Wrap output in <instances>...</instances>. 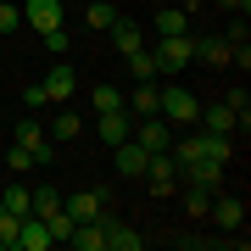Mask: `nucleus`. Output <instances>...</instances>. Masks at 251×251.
Instances as JSON below:
<instances>
[{
    "instance_id": "19",
    "label": "nucleus",
    "mask_w": 251,
    "mask_h": 251,
    "mask_svg": "<svg viewBox=\"0 0 251 251\" xmlns=\"http://www.w3.org/2000/svg\"><path fill=\"white\" fill-rule=\"evenodd\" d=\"M201 128H212V134H234V128H240V117L229 112V100L224 106H201V117H196Z\"/></svg>"
},
{
    "instance_id": "23",
    "label": "nucleus",
    "mask_w": 251,
    "mask_h": 251,
    "mask_svg": "<svg viewBox=\"0 0 251 251\" xmlns=\"http://www.w3.org/2000/svg\"><path fill=\"white\" fill-rule=\"evenodd\" d=\"M45 134H50L56 145H67V140H78V134H84V117H78V112H67V106H62V112H56V123L45 128Z\"/></svg>"
},
{
    "instance_id": "3",
    "label": "nucleus",
    "mask_w": 251,
    "mask_h": 251,
    "mask_svg": "<svg viewBox=\"0 0 251 251\" xmlns=\"http://www.w3.org/2000/svg\"><path fill=\"white\" fill-rule=\"evenodd\" d=\"M145 184H151V196H173L179 190V162H173L168 151H151L145 156V173H140Z\"/></svg>"
},
{
    "instance_id": "32",
    "label": "nucleus",
    "mask_w": 251,
    "mask_h": 251,
    "mask_svg": "<svg viewBox=\"0 0 251 251\" xmlns=\"http://www.w3.org/2000/svg\"><path fill=\"white\" fill-rule=\"evenodd\" d=\"M39 39H45L50 56H67V28H50V34H39Z\"/></svg>"
},
{
    "instance_id": "10",
    "label": "nucleus",
    "mask_w": 251,
    "mask_h": 251,
    "mask_svg": "<svg viewBox=\"0 0 251 251\" xmlns=\"http://www.w3.org/2000/svg\"><path fill=\"white\" fill-rule=\"evenodd\" d=\"M206 218H212L218 229L234 234V229L246 224V201H240V196H218V190H212V212H206Z\"/></svg>"
},
{
    "instance_id": "18",
    "label": "nucleus",
    "mask_w": 251,
    "mask_h": 251,
    "mask_svg": "<svg viewBox=\"0 0 251 251\" xmlns=\"http://www.w3.org/2000/svg\"><path fill=\"white\" fill-rule=\"evenodd\" d=\"M196 56H201L206 67H229L234 62V45H229L224 34H212V39H196Z\"/></svg>"
},
{
    "instance_id": "11",
    "label": "nucleus",
    "mask_w": 251,
    "mask_h": 251,
    "mask_svg": "<svg viewBox=\"0 0 251 251\" xmlns=\"http://www.w3.org/2000/svg\"><path fill=\"white\" fill-rule=\"evenodd\" d=\"M100 234H106L112 251H140V246H145V234H140L134 224H123V218H100Z\"/></svg>"
},
{
    "instance_id": "14",
    "label": "nucleus",
    "mask_w": 251,
    "mask_h": 251,
    "mask_svg": "<svg viewBox=\"0 0 251 251\" xmlns=\"http://www.w3.org/2000/svg\"><path fill=\"white\" fill-rule=\"evenodd\" d=\"M224 168H229V162H212V156H196V162H190V168L179 173V179H184V184H201V190H218V184H224Z\"/></svg>"
},
{
    "instance_id": "5",
    "label": "nucleus",
    "mask_w": 251,
    "mask_h": 251,
    "mask_svg": "<svg viewBox=\"0 0 251 251\" xmlns=\"http://www.w3.org/2000/svg\"><path fill=\"white\" fill-rule=\"evenodd\" d=\"M67 218L73 224H90V218H106V190H73V196H62Z\"/></svg>"
},
{
    "instance_id": "6",
    "label": "nucleus",
    "mask_w": 251,
    "mask_h": 251,
    "mask_svg": "<svg viewBox=\"0 0 251 251\" xmlns=\"http://www.w3.org/2000/svg\"><path fill=\"white\" fill-rule=\"evenodd\" d=\"M11 140H17V145H28V151H34V162H50V156H56L50 134H45V128L34 123V117H17V128H11Z\"/></svg>"
},
{
    "instance_id": "33",
    "label": "nucleus",
    "mask_w": 251,
    "mask_h": 251,
    "mask_svg": "<svg viewBox=\"0 0 251 251\" xmlns=\"http://www.w3.org/2000/svg\"><path fill=\"white\" fill-rule=\"evenodd\" d=\"M17 17H23V11L11 6V0H0V34H11V28H17Z\"/></svg>"
},
{
    "instance_id": "20",
    "label": "nucleus",
    "mask_w": 251,
    "mask_h": 251,
    "mask_svg": "<svg viewBox=\"0 0 251 251\" xmlns=\"http://www.w3.org/2000/svg\"><path fill=\"white\" fill-rule=\"evenodd\" d=\"M67 246H78V251H106V234H100V218H90V224H73Z\"/></svg>"
},
{
    "instance_id": "31",
    "label": "nucleus",
    "mask_w": 251,
    "mask_h": 251,
    "mask_svg": "<svg viewBox=\"0 0 251 251\" xmlns=\"http://www.w3.org/2000/svg\"><path fill=\"white\" fill-rule=\"evenodd\" d=\"M23 106H28V112H39V106H50V95H45V84H28V90H23Z\"/></svg>"
},
{
    "instance_id": "16",
    "label": "nucleus",
    "mask_w": 251,
    "mask_h": 251,
    "mask_svg": "<svg viewBox=\"0 0 251 251\" xmlns=\"http://www.w3.org/2000/svg\"><path fill=\"white\" fill-rule=\"evenodd\" d=\"M112 151H117V173H123V179H140L145 173V156L151 151H145L140 140H123V145H112Z\"/></svg>"
},
{
    "instance_id": "29",
    "label": "nucleus",
    "mask_w": 251,
    "mask_h": 251,
    "mask_svg": "<svg viewBox=\"0 0 251 251\" xmlns=\"http://www.w3.org/2000/svg\"><path fill=\"white\" fill-rule=\"evenodd\" d=\"M128 67H134V78H156V56H151V45H140L134 56H128Z\"/></svg>"
},
{
    "instance_id": "24",
    "label": "nucleus",
    "mask_w": 251,
    "mask_h": 251,
    "mask_svg": "<svg viewBox=\"0 0 251 251\" xmlns=\"http://www.w3.org/2000/svg\"><path fill=\"white\" fill-rule=\"evenodd\" d=\"M184 212H190V224H201V218L212 212V190H201V184H184Z\"/></svg>"
},
{
    "instance_id": "12",
    "label": "nucleus",
    "mask_w": 251,
    "mask_h": 251,
    "mask_svg": "<svg viewBox=\"0 0 251 251\" xmlns=\"http://www.w3.org/2000/svg\"><path fill=\"white\" fill-rule=\"evenodd\" d=\"M56 240H50V229H45V218H17V251H50Z\"/></svg>"
},
{
    "instance_id": "7",
    "label": "nucleus",
    "mask_w": 251,
    "mask_h": 251,
    "mask_svg": "<svg viewBox=\"0 0 251 251\" xmlns=\"http://www.w3.org/2000/svg\"><path fill=\"white\" fill-rule=\"evenodd\" d=\"M95 134H100V145H123L134 134V117L128 112H95Z\"/></svg>"
},
{
    "instance_id": "2",
    "label": "nucleus",
    "mask_w": 251,
    "mask_h": 251,
    "mask_svg": "<svg viewBox=\"0 0 251 251\" xmlns=\"http://www.w3.org/2000/svg\"><path fill=\"white\" fill-rule=\"evenodd\" d=\"M162 117H168L173 128H196V117H201V100L190 95V90H179V84H168L162 90V106H156Z\"/></svg>"
},
{
    "instance_id": "21",
    "label": "nucleus",
    "mask_w": 251,
    "mask_h": 251,
    "mask_svg": "<svg viewBox=\"0 0 251 251\" xmlns=\"http://www.w3.org/2000/svg\"><path fill=\"white\" fill-rule=\"evenodd\" d=\"M196 140H201V156H212V162H229V156H234V134H212V128H196Z\"/></svg>"
},
{
    "instance_id": "9",
    "label": "nucleus",
    "mask_w": 251,
    "mask_h": 251,
    "mask_svg": "<svg viewBox=\"0 0 251 251\" xmlns=\"http://www.w3.org/2000/svg\"><path fill=\"white\" fill-rule=\"evenodd\" d=\"M39 84H45V95L56 100V106H62V100H73V95H78V73H73L67 62H56L50 73H45V78H39Z\"/></svg>"
},
{
    "instance_id": "4",
    "label": "nucleus",
    "mask_w": 251,
    "mask_h": 251,
    "mask_svg": "<svg viewBox=\"0 0 251 251\" xmlns=\"http://www.w3.org/2000/svg\"><path fill=\"white\" fill-rule=\"evenodd\" d=\"M173 134H179V128H173L162 112H151V117H134V134H128V140H140L145 151H168Z\"/></svg>"
},
{
    "instance_id": "13",
    "label": "nucleus",
    "mask_w": 251,
    "mask_h": 251,
    "mask_svg": "<svg viewBox=\"0 0 251 251\" xmlns=\"http://www.w3.org/2000/svg\"><path fill=\"white\" fill-rule=\"evenodd\" d=\"M156 106H162V84H156V78H140V90L123 95V112H128V117H151Z\"/></svg>"
},
{
    "instance_id": "22",
    "label": "nucleus",
    "mask_w": 251,
    "mask_h": 251,
    "mask_svg": "<svg viewBox=\"0 0 251 251\" xmlns=\"http://www.w3.org/2000/svg\"><path fill=\"white\" fill-rule=\"evenodd\" d=\"M0 212H11V218H28V212H34V190H23V184H6V190H0Z\"/></svg>"
},
{
    "instance_id": "17",
    "label": "nucleus",
    "mask_w": 251,
    "mask_h": 251,
    "mask_svg": "<svg viewBox=\"0 0 251 251\" xmlns=\"http://www.w3.org/2000/svg\"><path fill=\"white\" fill-rule=\"evenodd\" d=\"M151 34H156V39H168V34H190L184 6H162V11H151Z\"/></svg>"
},
{
    "instance_id": "15",
    "label": "nucleus",
    "mask_w": 251,
    "mask_h": 251,
    "mask_svg": "<svg viewBox=\"0 0 251 251\" xmlns=\"http://www.w3.org/2000/svg\"><path fill=\"white\" fill-rule=\"evenodd\" d=\"M23 17L39 34H50V28H62V0H23Z\"/></svg>"
},
{
    "instance_id": "34",
    "label": "nucleus",
    "mask_w": 251,
    "mask_h": 251,
    "mask_svg": "<svg viewBox=\"0 0 251 251\" xmlns=\"http://www.w3.org/2000/svg\"><path fill=\"white\" fill-rule=\"evenodd\" d=\"M218 6H224V11H240V17H246V11H251V0H218Z\"/></svg>"
},
{
    "instance_id": "26",
    "label": "nucleus",
    "mask_w": 251,
    "mask_h": 251,
    "mask_svg": "<svg viewBox=\"0 0 251 251\" xmlns=\"http://www.w3.org/2000/svg\"><path fill=\"white\" fill-rule=\"evenodd\" d=\"M56 212H62V190H56V184H39L34 190V218H56Z\"/></svg>"
},
{
    "instance_id": "30",
    "label": "nucleus",
    "mask_w": 251,
    "mask_h": 251,
    "mask_svg": "<svg viewBox=\"0 0 251 251\" xmlns=\"http://www.w3.org/2000/svg\"><path fill=\"white\" fill-rule=\"evenodd\" d=\"M45 229H50V240H56V246H67V234H73V218H67V206H62L56 218H45Z\"/></svg>"
},
{
    "instance_id": "28",
    "label": "nucleus",
    "mask_w": 251,
    "mask_h": 251,
    "mask_svg": "<svg viewBox=\"0 0 251 251\" xmlns=\"http://www.w3.org/2000/svg\"><path fill=\"white\" fill-rule=\"evenodd\" d=\"M84 23H90V28H95V34H106V28L117 23V6H112V0H95V6H90V11H84Z\"/></svg>"
},
{
    "instance_id": "25",
    "label": "nucleus",
    "mask_w": 251,
    "mask_h": 251,
    "mask_svg": "<svg viewBox=\"0 0 251 251\" xmlns=\"http://www.w3.org/2000/svg\"><path fill=\"white\" fill-rule=\"evenodd\" d=\"M34 168H39V162H34V151L11 140V145H6V173H11V179H23V173H34Z\"/></svg>"
},
{
    "instance_id": "8",
    "label": "nucleus",
    "mask_w": 251,
    "mask_h": 251,
    "mask_svg": "<svg viewBox=\"0 0 251 251\" xmlns=\"http://www.w3.org/2000/svg\"><path fill=\"white\" fill-rule=\"evenodd\" d=\"M112 34V45H117V56H134L140 45H145V23H134V17H123V11H117V23L106 28Z\"/></svg>"
},
{
    "instance_id": "1",
    "label": "nucleus",
    "mask_w": 251,
    "mask_h": 251,
    "mask_svg": "<svg viewBox=\"0 0 251 251\" xmlns=\"http://www.w3.org/2000/svg\"><path fill=\"white\" fill-rule=\"evenodd\" d=\"M151 56H156V73H179V67L196 62V34H168V39H156Z\"/></svg>"
},
{
    "instance_id": "27",
    "label": "nucleus",
    "mask_w": 251,
    "mask_h": 251,
    "mask_svg": "<svg viewBox=\"0 0 251 251\" xmlns=\"http://www.w3.org/2000/svg\"><path fill=\"white\" fill-rule=\"evenodd\" d=\"M90 106L95 112H123V90H117V84H95V90H90Z\"/></svg>"
}]
</instances>
